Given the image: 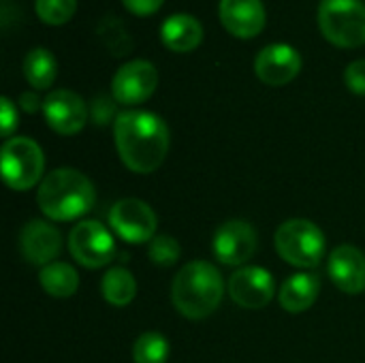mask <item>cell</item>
<instances>
[{"label":"cell","mask_w":365,"mask_h":363,"mask_svg":"<svg viewBox=\"0 0 365 363\" xmlns=\"http://www.w3.org/2000/svg\"><path fill=\"white\" fill-rule=\"evenodd\" d=\"M113 141L122 163L135 173H154L169 152V128L152 111L128 109L113 120Z\"/></svg>","instance_id":"1"},{"label":"cell","mask_w":365,"mask_h":363,"mask_svg":"<svg viewBox=\"0 0 365 363\" xmlns=\"http://www.w3.org/2000/svg\"><path fill=\"white\" fill-rule=\"evenodd\" d=\"M225 295L220 272L207 261H190L184 265L171 285V302L175 310L192 321L216 312Z\"/></svg>","instance_id":"2"},{"label":"cell","mask_w":365,"mask_h":363,"mask_svg":"<svg viewBox=\"0 0 365 363\" xmlns=\"http://www.w3.org/2000/svg\"><path fill=\"white\" fill-rule=\"evenodd\" d=\"M36 201L51 220H75L88 214L96 203V190L90 178L77 169H56L38 186Z\"/></svg>","instance_id":"3"},{"label":"cell","mask_w":365,"mask_h":363,"mask_svg":"<svg viewBox=\"0 0 365 363\" xmlns=\"http://www.w3.org/2000/svg\"><path fill=\"white\" fill-rule=\"evenodd\" d=\"M325 233L312 223L304 218L287 220L276 231V250L278 255L302 270H312L321 265L325 257Z\"/></svg>","instance_id":"4"},{"label":"cell","mask_w":365,"mask_h":363,"mask_svg":"<svg viewBox=\"0 0 365 363\" xmlns=\"http://www.w3.org/2000/svg\"><path fill=\"white\" fill-rule=\"evenodd\" d=\"M319 28L336 47H361L365 43V4L361 0H321Z\"/></svg>","instance_id":"5"},{"label":"cell","mask_w":365,"mask_h":363,"mask_svg":"<svg viewBox=\"0 0 365 363\" xmlns=\"http://www.w3.org/2000/svg\"><path fill=\"white\" fill-rule=\"evenodd\" d=\"M2 178L13 190H30L43 175L45 156L30 137H11L2 145Z\"/></svg>","instance_id":"6"},{"label":"cell","mask_w":365,"mask_h":363,"mask_svg":"<svg viewBox=\"0 0 365 363\" xmlns=\"http://www.w3.org/2000/svg\"><path fill=\"white\" fill-rule=\"evenodd\" d=\"M68 250L79 265L98 270L113 261L115 242L107 227L96 220H83L73 227L68 235Z\"/></svg>","instance_id":"7"},{"label":"cell","mask_w":365,"mask_h":363,"mask_svg":"<svg viewBox=\"0 0 365 363\" xmlns=\"http://www.w3.org/2000/svg\"><path fill=\"white\" fill-rule=\"evenodd\" d=\"M109 225L128 244H150L156 235L158 218L141 199H122L109 210Z\"/></svg>","instance_id":"8"},{"label":"cell","mask_w":365,"mask_h":363,"mask_svg":"<svg viewBox=\"0 0 365 363\" xmlns=\"http://www.w3.org/2000/svg\"><path fill=\"white\" fill-rule=\"evenodd\" d=\"M158 86V71L150 60L137 58L124 62L111 79V96L120 105L145 103Z\"/></svg>","instance_id":"9"},{"label":"cell","mask_w":365,"mask_h":363,"mask_svg":"<svg viewBox=\"0 0 365 363\" xmlns=\"http://www.w3.org/2000/svg\"><path fill=\"white\" fill-rule=\"evenodd\" d=\"M276 293L274 276L259 265L240 267L229 280V295L231 300L246 310H261L265 308Z\"/></svg>","instance_id":"10"},{"label":"cell","mask_w":365,"mask_h":363,"mask_svg":"<svg viewBox=\"0 0 365 363\" xmlns=\"http://www.w3.org/2000/svg\"><path fill=\"white\" fill-rule=\"evenodd\" d=\"M43 113L49 128L60 135H77L88 122V107L73 90H51L43 98Z\"/></svg>","instance_id":"11"},{"label":"cell","mask_w":365,"mask_h":363,"mask_svg":"<svg viewBox=\"0 0 365 363\" xmlns=\"http://www.w3.org/2000/svg\"><path fill=\"white\" fill-rule=\"evenodd\" d=\"M302 71V56L289 43H269L255 58V73L267 86H284Z\"/></svg>","instance_id":"12"},{"label":"cell","mask_w":365,"mask_h":363,"mask_svg":"<svg viewBox=\"0 0 365 363\" xmlns=\"http://www.w3.org/2000/svg\"><path fill=\"white\" fill-rule=\"evenodd\" d=\"M257 252V231L246 220H229L214 235V255L225 265H244Z\"/></svg>","instance_id":"13"},{"label":"cell","mask_w":365,"mask_h":363,"mask_svg":"<svg viewBox=\"0 0 365 363\" xmlns=\"http://www.w3.org/2000/svg\"><path fill=\"white\" fill-rule=\"evenodd\" d=\"M19 250L28 263L45 267L53 263V259H58L62 250V235L49 223L30 220L19 233Z\"/></svg>","instance_id":"14"},{"label":"cell","mask_w":365,"mask_h":363,"mask_svg":"<svg viewBox=\"0 0 365 363\" xmlns=\"http://www.w3.org/2000/svg\"><path fill=\"white\" fill-rule=\"evenodd\" d=\"M327 274L342 293H349V295L364 293L365 255L351 244H342L334 248L327 261Z\"/></svg>","instance_id":"15"},{"label":"cell","mask_w":365,"mask_h":363,"mask_svg":"<svg viewBox=\"0 0 365 363\" xmlns=\"http://www.w3.org/2000/svg\"><path fill=\"white\" fill-rule=\"evenodd\" d=\"M218 15L222 26L240 39H252L265 26V6L261 0H220Z\"/></svg>","instance_id":"16"},{"label":"cell","mask_w":365,"mask_h":363,"mask_svg":"<svg viewBox=\"0 0 365 363\" xmlns=\"http://www.w3.org/2000/svg\"><path fill=\"white\" fill-rule=\"evenodd\" d=\"M160 39L171 51H192L203 41V26L188 13L169 15L160 26Z\"/></svg>","instance_id":"17"},{"label":"cell","mask_w":365,"mask_h":363,"mask_svg":"<svg viewBox=\"0 0 365 363\" xmlns=\"http://www.w3.org/2000/svg\"><path fill=\"white\" fill-rule=\"evenodd\" d=\"M319 293H321V278L317 274L299 272V274H293L291 278L284 280V285L278 293V300L287 312L302 315L308 308H312Z\"/></svg>","instance_id":"18"},{"label":"cell","mask_w":365,"mask_h":363,"mask_svg":"<svg viewBox=\"0 0 365 363\" xmlns=\"http://www.w3.org/2000/svg\"><path fill=\"white\" fill-rule=\"evenodd\" d=\"M24 75L34 90H47L56 81L58 62L56 56L45 47H34L24 58Z\"/></svg>","instance_id":"19"},{"label":"cell","mask_w":365,"mask_h":363,"mask_svg":"<svg viewBox=\"0 0 365 363\" xmlns=\"http://www.w3.org/2000/svg\"><path fill=\"white\" fill-rule=\"evenodd\" d=\"M41 287L51 297H71L79 289V276L77 272L62 261H53L45 265L38 274Z\"/></svg>","instance_id":"20"},{"label":"cell","mask_w":365,"mask_h":363,"mask_svg":"<svg viewBox=\"0 0 365 363\" xmlns=\"http://www.w3.org/2000/svg\"><path fill=\"white\" fill-rule=\"evenodd\" d=\"M101 293L111 306H128L137 295V282L126 267H113L103 276Z\"/></svg>","instance_id":"21"},{"label":"cell","mask_w":365,"mask_h":363,"mask_svg":"<svg viewBox=\"0 0 365 363\" xmlns=\"http://www.w3.org/2000/svg\"><path fill=\"white\" fill-rule=\"evenodd\" d=\"M169 359V342L158 332L141 334L133 344V362L135 363H167Z\"/></svg>","instance_id":"22"},{"label":"cell","mask_w":365,"mask_h":363,"mask_svg":"<svg viewBox=\"0 0 365 363\" xmlns=\"http://www.w3.org/2000/svg\"><path fill=\"white\" fill-rule=\"evenodd\" d=\"M98 34L105 43V47L113 53V56H124L130 51L133 41L128 36V32L124 30V24L120 19H115L113 15H107L105 19H101L98 24Z\"/></svg>","instance_id":"23"},{"label":"cell","mask_w":365,"mask_h":363,"mask_svg":"<svg viewBox=\"0 0 365 363\" xmlns=\"http://www.w3.org/2000/svg\"><path fill=\"white\" fill-rule=\"evenodd\" d=\"M34 11L45 24L62 26L75 15L77 0H34Z\"/></svg>","instance_id":"24"},{"label":"cell","mask_w":365,"mask_h":363,"mask_svg":"<svg viewBox=\"0 0 365 363\" xmlns=\"http://www.w3.org/2000/svg\"><path fill=\"white\" fill-rule=\"evenodd\" d=\"M180 244L175 237H169V235H156L150 246H148V255H150V261L160 265V267H169L173 263H178L180 259Z\"/></svg>","instance_id":"25"},{"label":"cell","mask_w":365,"mask_h":363,"mask_svg":"<svg viewBox=\"0 0 365 363\" xmlns=\"http://www.w3.org/2000/svg\"><path fill=\"white\" fill-rule=\"evenodd\" d=\"M344 81L353 94L365 96V58L353 60L344 71Z\"/></svg>","instance_id":"26"},{"label":"cell","mask_w":365,"mask_h":363,"mask_svg":"<svg viewBox=\"0 0 365 363\" xmlns=\"http://www.w3.org/2000/svg\"><path fill=\"white\" fill-rule=\"evenodd\" d=\"M17 124H19V118H17L15 105L11 103L9 96H2L0 98V133H2V137L11 139V135L17 128Z\"/></svg>","instance_id":"27"},{"label":"cell","mask_w":365,"mask_h":363,"mask_svg":"<svg viewBox=\"0 0 365 363\" xmlns=\"http://www.w3.org/2000/svg\"><path fill=\"white\" fill-rule=\"evenodd\" d=\"M115 98H109L107 94H98L92 103V118L96 124H107L115 113ZM115 120V118H113Z\"/></svg>","instance_id":"28"},{"label":"cell","mask_w":365,"mask_h":363,"mask_svg":"<svg viewBox=\"0 0 365 363\" xmlns=\"http://www.w3.org/2000/svg\"><path fill=\"white\" fill-rule=\"evenodd\" d=\"M122 2H124V6H126L130 13L145 17V15H152V13H156L165 0H122Z\"/></svg>","instance_id":"29"},{"label":"cell","mask_w":365,"mask_h":363,"mask_svg":"<svg viewBox=\"0 0 365 363\" xmlns=\"http://www.w3.org/2000/svg\"><path fill=\"white\" fill-rule=\"evenodd\" d=\"M19 107H21L26 113H34L38 107L43 109V103H41V98H38L34 92H24V94L19 96Z\"/></svg>","instance_id":"30"}]
</instances>
